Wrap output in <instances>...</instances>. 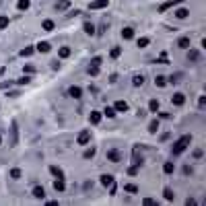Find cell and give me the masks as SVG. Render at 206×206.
Masks as SVG:
<instances>
[{"instance_id":"obj_40","label":"cell","mask_w":206,"mask_h":206,"mask_svg":"<svg viewBox=\"0 0 206 206\" xmlns=\"http://www.w3.org/2000/svg\"><path fill=\"white\" fill-rule=\"evenodd\" d=\"M12 146H17V124H12Z\"/></svg>"},{"instance_id":"obj_23","label":"cell","mask_w":206,"mask_h":206,"mask_svg":"<svg viewBox=\"0 0 206 206\" xmlns=\"http://www.w3.org/2000/svg\"><path fill=\"white\" fill-rule=\"evenodd\" d=\"M148 132L151 134H157L159 132V120H153V122L148 124Z\"/></svg>"},{"instance_id":"obj_12","label":"cell","mask_w":206,"mask_h":206,"mask_svg":"<svg viewBox=\"0 0 206 206\" xmlns=\"http://www.w3.org/2000/svg\"><path fill=\"white\" fill-rule=\"evenodd\" d=\"M198 60H200V54H198L196 49H190V52H188V62H192V64H196Z\"/></svg>"},{"instance_id":"obj_18","label":"cell","mask_w":206,"mask_h":206,"mask_svg":"<svg viewBox=\"0 0 206 206\" xmlns=\"http://www.w3.org/2000/svg\"><path fill=\"white\" fill-rule=\"evenodd\" d=\"M163 171L167 173V175H171V173L175 171V163H173V161H165V165H163Z\"/></svg>"},{"instance_id":"obj_1","label":"cell","mask_w":206,"mask_h":206,"mask_svg":"<svg viewBox=\"0 0 206 206\" xmlns=\"http://www.w3.org/2000/svg\"><path fill=\"white\" fill-rule=\"evenodd\" d=\"M188 144H192V134H183L179 140H175L173 146H171V155H173V157L181 155V153L188 148Z\"/></svg>"},{"instance_id":"obj_28","label":"cell","mask_w":206,"mask_h":206,"mask_svg":"<svg viewBox=\"0 0 206 206\" xmlns=\"http://www.w3.org/2000/svg\"><path fill=\"white\" fill-rule=\"evenodd\" d=\"M163 194H165V200H175V194H173V190H171V188H165Z\"/></svg>"},{"instance_id":"obj_30","label":"cell","mask_w":206,"mask_h":206,"mask_svg":"<svg viewBox=\"0 0 206 206\" xmlns=\"http://www.w3.org/2000/svg\"><path fill=\"white\" fill-rule=\"evenodd\" d=\"M17 8H19V10H27V8H29V0H19V2H17Z\"/></svg>"},{"instance_id":"obj_21","label":"cell","mask_w":206,"mask_h":206,"mask_svg":"<svg viewBox=\"0 0 206 206\" xmlns=\"http://www.w3.org/2000/svg\"><path fill=\"white\" fill-rule=\"evenodd\" d=\"M122 37H124V39H132V37H134V29H132V27L122 29Z\"/></svg>"},{"instance_id":"obj_39","label":"cell","mask_w":206,"mask_h":206,"mask_svg":"<svg viewBox=\"0 0 206 206\" xmlns=\"http://www.w3.org/2000/svg\"><path fill=\"white\" fill-rule=\"evenodd\" d=\"M33 52H35L33 47H25V49H21V56H31Z\"/></svg>"},{"instance_id":"obj_41","label":"cell","mask_w":206,"mask_h":206,"mask_svg":"<svg viewBox=\"0 0 206 206\" xmlns=\"http://www.w3.org/2000/svg\"><path fill=\"white\" fill-rule=\"evenodd\" d=\"M202 155H204V153H202V148H196V151H194V159H196V161H200V159H202Z\"/></svg>"},{"instance_id":"obj_15","label":"cell","mask_w":206,"mask_h":206,"mask_svg":"<svg viewBox=\"0 0 206 206\" xmlns=\"http://www.w3.org/2000/svg\"><path fill=\"white\" fill-rule=\"evenodd\" d=\"M82 29H84V33H87V35H95V33H97V31H95V25H93V23H89V21L82 25Z\"/></svg>"},{"instance_id":"obj_42","label":"cell","mask_w":206,"mask_h":206,"mask_svg":"<svg viewBox=\"0 0 206 206\" xmlns=\"http://www.w3.org/2000/svg\"><path fill=\"white\" fill-rule=\"evenodd\" d=\"M204 105H206V99H204V95H202V97L198 99V107H200V109H204Z\"/></svg>"},{"instance_id":"obj_17","label":"cell","mask_w":206,"mask_h":206,"mask_svg":"<svg viewBox=\"0 0 206 206\" xmlns=\"http://www.w3.org/2000/svg\"><path fill=\"white\" fill-rule=\"evenodd\" d=\"M8 175H10L12 179H21V177H23V171H21L19 167H12V169L8 171Z\"/></svg>"},{"instance_id":"obj_36","label":"cell","mask_w":206,"mask_h":206,"mask_svg":"<svg viewBox=\"0 0 206 206\" xmlns=\"http://www.w3.org/2000/svg\"><path fill=\"white\" fill-rule=\"evenodd\" d=\"M101 62H103V60H101V56H95V58L91 60V66H101Z\"/></svg>"},{"instance_id":"obj_35","label":"cell","mask_w":206,"mask_h":206,"mask_svg":"<svg viewBox=\"0 0 206 206\" xmlns=\"http://www.w3.org/2000/svg\"><path fill=\"white\" fill-rule=\"evenodd\" d=\"M120 54H122V47L118 45V47H114V49H111V54H109V56H111V58H118Z\"/></svg>"},{"instance_id":"obj_6","label":"cell","mask_w":206,"mask_h":206,"mask_svg":"<svg viewBox=\"0 0 206 206\" xmlns=\"http://www.w3.org/2000/svg\"><path fill=\"white\" fill-rule=\"evenodd\" d=\"M41 29H43V31H54V29H56V23H54L52 19H43V21H41Z\"/></svg>"},{"instance_id":"obj_3","label":"cell","mask_w":206,"mask_h":206,"mask_svg":"<svg viewBox=\"0 0 206 206\" xmlns=\"http://www.w3.org/2000/svg\"><path fill=\"white\" fill-rule=\"evenodd\" d=\"M89 142H91V130H82L81 134L76 136V144L79 146H87Z\"/></svg>"},{"instance_id":"obj_19","label":"cell","mask_w":206,"mask_h":206,"mask_svg":"<svg viewBox=\"0 0 206 206\" xmlns=\"http://www.w3.org/2000/svg\"><path fill=\"white\" fill-rule=\"evenodd\" d=\"M89 122L97 126V124L101 122V114H99V111H91V116H89Z\"/></svg>"},{"instance_id":"obj_9","label":"cell","mask_w":206,"mask_h":206,"mask_svg":"<svg viewBox=\"0 0 206 206\" xmlns=\"http://www.w3.org/2000/svg\"><path fill=\"white\" fill-rule=\"evenodd\" d=\"M177 47H179V49H188V47H190V35L179 37V39H177Z\"/></svg>"},{"instance_id":"obj_20","label":"cell","mask_w":206,"mask_h":206,"mask_svg":"<svg viewBox=\"0 0 206 206\" xmlns=\"http://www.w3.org/2000/svg\"><path fill=\"white\" fill-rule=\"evenodd\" d=\"M114 109L116 111H128V103L126 101H116L114 103Z\"/></svg>"},{"instance_id":"obj_32","label":"cell","mask_w":206,"mask_h":206,"mask_svg":"<svg viewBox=\"0 0 206 206\" xmlns=\"http://www.w3.org/2000/svg\"><path fill=\"white\" fill-rule=\"evenodd\" d=\"M136 43H138V47H146V45L151 43V39H148V37H140V39L136 41Z\"/></svg>"},{"instance_id":"obj_10","label":"cell","mask_w":206,"mask_h":206,"mask_svg":"<svg viewBox=\"0 0 206 206\" xmlns=\"http://www.w3.org/2000/svg\"><path fill=\"white\" fill-rule=\"evenodd\" d=\"M159 109H161V103H159L157 99H151V101H148V111H151V114H159Z\"/></svg>"},{"instance_id":"obj_13","label":"cell","mask_w":206,"mask_h":206,"mask_svg":"<svg viewBox=\"0 0 206 206\" xmlns=\"http://www.w3.org/2000/svg\"><path fill=\"white\" fill-rule=\"evenodd\" d=\"M33 196H35L37 200H43V198H45V190H43L41 186H35V188H33Z\"/></svg>"},{"instance_id":"obj_34","label":"cell","mask_w":206,"mask_h":206,"mask_svg":"<svg viewBox=\"0 0 206 206\" xmlns=\"http://www.w3.org/2000/svg\"><path fill=\"white\" fill-rule=\"evenodd\" d=\"M68 6H70V2H66V0H64V2H58V4H56V8H58V10H66Z\"/></svg>"},{"instance_id":"obj_38","label":"cell","mask_w":206,"mask_h":206,"mask_svg":"<svg viewBox=\"0 0 206 206\" xmlns=\"http://www.w3.org/2000/svg\"><path fill=\"white\" fill-rule=\"evenodd\" d=\"M165 76H157V79H155V84H157V87H165Z\"/></svg>"},{"instance_id":"obj_5","label":"cell","mask_w":206,"mask_h":206,"mask_svg":"<svg viewBox=\"0 0 206 206\" xmlns=\"http://www.w3.org/2000/svg\"><path fill=\"white\" fill-rule=\"evenodd\" d=\"M107 6H109V0H95L89 4L91 10H99V8H107Z\"/></svg>"},{"instance_id":"obj_29","label":"cell","mask_w":206,"mask_h":206,"mask_svg":"<svg viewBox=\"0 0 206 206\" xmlns=\"http://www.w3.org/2000/svg\"><path fill=\"white\" fill-rule=\"evenodd\" d=\"M93 157H95V148H93V146L87 148V151L82 153V159H93Z\"/></svg>"},{"instance_id":"obj_45","label":"cell","mask_w":206,"mask_h":206,"mask_svg":"<svg viewBox=\"0 0 206 206\" xmlns=\"http://www.w3.org/2000/svg\"><path fill=\"white\" fill-rule=\"evenodd\" d=\"M188 173H192V167H190V165L183 167V175H188Z\"/></svg>"},{"instance_id":"obj_46","label":"cell","mask_w":206,"mask_h":206,"mask_svg":"<svg viewBox=\"0 0 206 206\" xmlns=\"http://www.w3.org/2000/svg\"><path fill=\"white\" fill-rule=\"evenodd\" d=\"M0 144H2V136H0Z\"/></svg>"},{"instance_id":"obj_16","label":"cell","mask_w":206,"mask_h":206,"mask_svg":"<svg viewBox=\"0 0 206 206\" xmlns=\"http://www.w3.org/2000/svg\"><path fill=\"white\" fill-rule=\"evenodd\" d=\"M49 173H52L54 177H64V171H62L60 167H56V165H49Z\"/></svg>"},{"instance_id":"obj_27","label":"cell","mask_w":206,"mask_h":206,"mask_svg":"<svg viewBox=\"0 0 206 206\" xmlns=\"http://www.w3.org/2000/svg\"><path fill=\"white\" fill-rule=\"evenodd\" d=\"M58 56H60V58H68V56H70V47H66V45L60 47V49H58Z\"/></svg>"},{"instance_id":"obj_31","label":"cell","mask_w":206,"mask_h":206,"mask_svg":"<svg viewBox=\"0 0 206 206\" xmlns=\"http://www.w3.org/2000/svg\"><path fill=\"white\" fill-rule=\"evenodd\" d=\"M103 114H105V116H107V118H114V116H116V114H118V111H116V109H114V107H109V105H107V107H105V109H103Z\"/></svg>"},{"instance_id":"obj_44","label":"cell","mask_w":206,"mask_h":206,"mask_svg":"<svg viewBox=\"0 0 206 206\" xmlns=\"http://www.w3.org/2000/svg\"><path fill=\"white\" fill-rule=\"evenodd\" d=\"M27 82H31V79H29V76H25V79H21V81H19V84H27Z\"/></svg>"},{"instance_id":"obj_14","label":"cell","mask_w":206,"mask_h":206,"mask_svg":"<svg viewBox=\"0 0 206 206\" xmlns=\"http://www.w3.org/2000/svg\"><path fill=\"white\" fill-rule=\"evenodd\" d=\"M35 49H37V52H41V54H45V52H49V49H52V45H49L47 41H39Z\"/></svg>"},{"instance_id":"obj_43","label":"cell","mask_w":206,"mask_h":206,"mask_svg":"<svg viewBox=\"0 0 206 206\" xmlns=\"http://www.w3.org/2000/svg\"><path fill=\"white\" fill-rule=\"evenodd\" d=\"M128 173H130V175H136V173H138V167H136V165H134V167H130V169H128Z\"/></svg>"},{"instance_id":"obj_37","label":"cell","mask_w":206,"mask_h":206,"mask_svg":"<svg viewBox=\"0 0 206 206\" xmlns=\"http://www.w3.org/2000/svg\"><path fill=\"white\" fill-rule=\"evenodd\" d=\"M89 74L91 76H97L99 74V66H89Z\"/></svg>"},{"instance_id":"obj_22","label":"cell","mask_w":206,"mask_h":206,"mask_svg":"<svg viewBox=\"0 0 206 206\" xmlns=\"http://www.w3.org/2000/svg\"><path fill=\"white\" fill-rule=\"evenodd\" d=\"M101 183H103V186H111V183H114V175H111V173L101 175Z\"/></svg>"},{"instance_id":"obj_11","label":"cell","mask_w":206,"mask_h":206,"mask_svg":"<svg viewBox=\"0 0 206 206\" xmlns=\"http://www.w3.org/2000/svg\"><path fill=\"white\" fill-rule=\"evenodd\" d=\"M179 2H181V0H169V2H165V4L159 6V12H165L167 8H173V6H175V4H179Z\"/></svg>"},{"instance_id":"obj_33","label":"cell","mask_w":206,"mask_h":206,"mask_svg":"<svg viewBox=\"0 0 206 206\" xmlns=\"http://www.w3.org/2000/svg\"><path fill=\"white\" fill-rule=\"evenodd\" d=\"M6 27H8V17L0 15V29H6Z\"/></svg>"},{"instance_id":"obj_4","label":"cell","mask_w":206,"mask_h":206,"mask_svg":"<svg viewBox=\"0 0 206 206\" xmlns=\"http://www.w3.org/2000/svg\"><path fill=\"white\" fill-rule=\"evenodd\" d=\"M171 103H173L175 107H181V105L186 103V95H183V93H175V95L171 97Z\"/></svg>"},{"instance_id":"obj_24","label":"cell","mask_w":206,"mask_h":206,"mask_svg":"<svg viewBox=\"0 0 206 206\" xmlns=\"http://www.w3.org/2000/svg\"><path fill=\"white\" fill-rule=\"evenodd\" d=\"M132 84H134V87H142V84H144V76H142V74H136V76L132 79Z\"/></svg>"},{"instance_id":"obj_2","label":"cell","mask_w":206,"mask_h":206,"mask_svg":"<svg viewBox=\"0 0 206 206\" xmlns=\"http://www.w3.org/2000/svg\"><path fill=\"white\" fill-rule=\"evenodd\" d=\"M105 159L109 161V163H120L124 159V155L118 151V148H109V151H105Z\"/></svg>"},{"instance_id":"obj_7","label":"cell","mask_w":206,"mask_h":206,"mask_svg":"<svg viewBox=\"0 0 206 206\" xmlns=\"http://www.w3.org/2000/svg\"><path fill=\"white\" fill-rule=\"evenodd\" d=\"M54 190H56V192H64V190H66L64 177H56V179H54Z\"/></svg>"},{"instance_id":"obj_26","label":"cell","mask_w":206,"mask_h":206,"mask_svg":"<svg viewBox=\"0 0 206 206\" xmlns=\"http://www.w3.org/2000/svg\"><path fill=\"white\" fill-rule=\"evenodd\" d=\"M124 192H130V194H138V188L134 183H124Z\"/></svg>"},{"instance_id":"obj_25","label":"cell","mask_w":206,"mask_h":206,"mask_svg":"<svg viewBox=\"0 0 206 206\" xmlns=\"http://www.w3.org/2000/svg\"><path fill=\"white\" fill-rule=\"evenodd\" d=\"M188 15H190L188 8H177V10H175V17H177V19H186Z\"/></svg>"},{"instance_id":"obj_8","label":"cell","mask_w":206,"mask_h":206,"mask_svg":"<svg viewBox=\"0 0 206 206\" xmlns=\"http://www.w3.org/2000/svg\"><path fill=\"white\" fill-rule=\"evenodd\" d=\"M68 95H70L72 99H81L82 97V89L81 87H70V89H68Z\"/></svg>"}]
</instances>
